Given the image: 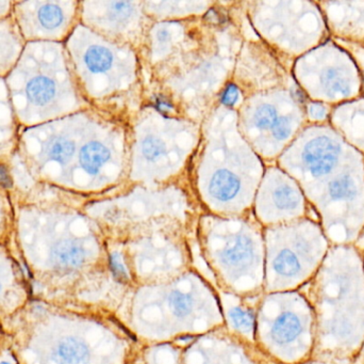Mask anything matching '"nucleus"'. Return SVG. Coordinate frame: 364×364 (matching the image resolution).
Returning a JSON list of instances; mask_svg holds the SVG:
<instances>
[{
	"label": "nucleus",
	"instance_id": "f257e3e1",
	"mask_svg": "<svg viewBox=\"0 0 364 364\" xmlns=\"http://www.w3.org/2000/svg\"><path fill=\"white\" fill-rule=\"evenodd\" d=\"M341 155V147L336 139L320 135L311 139L303 151V162L308 172L314 177H322L333 172Z\"/></svg>",
	"mask_w": 364,
	"mask_h": 364
},
{
	"label": "nucleus",
	"instance_id": "f03ea898",
	"mask_svg": "<svg viewBox=\"0 0 364 364\" xmlns=\"http://www.w3.org/2000/svg\"><path fill=\"white\" fill-rule=\"evenodd\" d=\"M53 258L57 269L72 271L85 264L87 254L76 241H64L55 246Z\"/></svg>",
	"mask_w": 364,
	"mask_h": 364
},
{
	"label": "nucleus",
	"instance_id": "7ed1b4c3",
	"mask_svg": "<svg viewBox=\"0 0 364 364\" xmlns=\"http://www.w3.org/2000/svg\"><path fill=\"white\" fill-rule=\"evenodd\" d=\"M240 190V180L233 173L220 170L216 172L210 182V192L218 201L231 200Z\"/></svg>",
	"mask_w": 364,
	"mask_h": 364
},
{
	"label": "nucleus",
	"instance_id": "20e7f679",
	"mask_svg": "<svg viewBox=\"0 0 364 364\" xmlns=\"http://www.w3.org/2000/svg\"><path fill=\"white\" fill-rule=\"evenodd\" d=\"M301 331H303V325L299 316L288 312L282 314L276 321L272 335L278 343H289L294 341L301 335Z\"/></svg>",
	"mask_w": 364,
	"mask_h": 364
},
{
	"label": "nucleus",
	"instance_id": "39448f33",
	"mask_svg": "<svg viewBox=\"0 0 364 364\" xmlns=\"http://www.w3.org/2000/svg\"><path fill=\"white\" fill-rule=\"evenodd\" d=\"M55 356L63 364H85L89 357V350L79 340L65 338L58 344Z\"/></svg>",
	"mask_w": 364,
	"mask_h": 364
},
{
	"label": "nucleus",
	"instance_id": "423d86ee",
	"mask_svg": "<svg viewBox=\"0 0 364 364\" xmlns=\"http://www.w3.org/2000/svg\"><path fill=\"white\" fill-rule=\"evenodd\" d=\"M356 179L350 173L343 172L333 177L327 186V194L331 201H348L357 194Z\"/></svg>",
	"mask_w": 364,
	"mask_h": 364
},
{
	"label": "nucleus",
	"instance_id": "0eeeda50",
	"mask_svg": "<svg viewBox=\"0 0 364 364\" xmlns=\"http://www.w3.org/2000/svg\"><path fill=\"white\" fill-rule=\"evenodd\" d=\"M109 158H110V152L100 142L89 143L81 150V165L90 173L98 172Z\"/></svg>",
	"mask_w": 364,
	"mask_h": 364
},
{
	"label": "nucleus",
	"instance_id": "6e6552de",
	"mask_svg": "<svg viewBox=\"0 0 364 364\" xmlns=\"http://www.w3.org/2000/svg\"><path fill=\"white\" fill-rule=\"evenodd\" d=\"M27 93L34 104L44 105L55 96V85L53 80L46 77H38L28 85Z\"/></svg>",
	"mask_w": 364,
	"mask_h": 364
},
{
	"label": "nucleus",
	"instance_id": "1a4fd4ad",
	"mask_svg": "<svg viewBox=\"0 0 364 364\" xmlns=\"http://www.w3.org/2000/svg\"><path fill=\"white\" fill-rule=\"evenodd\" d=\"M250 256H252L250 241L245 237H239L233 245L229 246L225 250L223 254V260L226 264L237 266L247 262Z\"/></svg>",
	"mask_w": 364,
	"mask_h": 364
},
{
	"label": "nucleus",
	"instance_id": "9d476101",
	"mask_svg": "<svg viewBox=\"0 0 364 364\" xmlns=\"http://www.w3.org/2000/svg\"><path fill=\"white\" fill-rule=\"evenodd\" d=\"M273 267L278 275L282 277H293L301 271L299 256L291 250H282L273 262Z\"/></svg>",
	"mask_w": 364,
	"mask_h": 364
},
{
	"label": "nucleus",
	"instance_id": "9b49d317",
	"mask_svg": "<svg viewBox=\"0 0 364 364\" xmlns=\"http://www.w3.org/2000/svg\"><path fill=\"white\" fill-rule=\"evenodd\" d=\"M85 63L92 72H105L112 63V56L105 47L93 46L85 53Z\"/></svg>",
	"mask_w": 364,
	"mask_h": 364
},
{
	"label": "nucleus",
	"instance_id": "f8f14e48",
	"mask_svg": "<svg viewBox=\"0 0 364 364\" xmlns=\"http://www.w3.org/2000/svg\"><path fill=\"white\" fill-rule=\"evenodd\" d=\"M273 200L278 209L292 211L299 205V196L290 186L280 185L274 192Z\"/></svg>",
	"mask_w": 364,
	"mask_h": 364
},
{
	"label": "nucleus",
	"instance_id": "ddd939ff",
	"mask_svg": "<svg viewBox=\"0 0 364 364\" xmlns=\"http://www.w3.org/2000/svg\"><path fill=\"white\" fill-rule=\"evenodd\" d=\"M41 24L48 29L58 27L63 21V12L53 4H46L38 11Z\"/></svg>",
	"mask_w": 364,
	"mask_h": 364
},
{
	"label": "nucleus",
	"instance_id": "4468645a",
	"mask_svg": "<svg viewBox=\"0 0 364 364\" xmlns=\"http://www.w3.org/2000/svg\"><path fill=\"white\" fill-rule=\"evenodd\" d=\"M75 152V145L72 141L66 139H57L49 147V156L59 162H66L70 160Z\"/></svg>",
	"mask_w": 364,
	"mask_h": 364
},
{
	"label": "nucleus",
	"instance_id": "2eb2a0df",
	"mask_svg": "<svg viewBox=\"0 0 364 364\" xmlns=\"http://www.w3.org/2000/svg\"><path fill=\"white\" fill-rule=\"evenodd\" d=\"M277 113L275 107L269 104H262L255 111L254 122L257 128L264 130V128H273L277 122Z\"/></svg>",
	"mask_w": 364,
	"mask_h": 364
},
{
	"label": "nucleus",
	"instance_id": "dca6fc26",
	"mask_svg": "<svg viewBox=\"0 0 364 364\" xmlns=\"http://www.w3.org/2000/svg\"><path fill=\"white\" fill-rule=\"evenodd\" d=\"M230 320L233 326L243 333H250L254 329V318L248 311H244L241 308L231 310Z\"/></svg>",
	"mask_w": 364,
	"mask_h": 364
},
{
	"label": "nucleus",
	"instance_id": "f3484780",
	"mask_svg": "<svg viewBox=\"0 0 364 364\" xmlns=\"http://www.w3.org/2000/svg\"><path fill=\"white\" fill-rule=\"evenodd\" d=\"M170 303L175 314L178 316H186L192 309V298L181 292L173 293L171 295Z\"/></svg>",
	"mask_w": 364,
	"mask_h": 364
},
{
	"label": "nucleus",
	"instance_id": "a211bd4d",
	"mask_svg": "<svg viewBox=\"0 0 364 364\" xmlns=\"http://www.w3.org/2000/svg\"><path fill=\"white\" fill-rule=\"evenodd\" d=\"M142 150L147 160H157L164 153V145L160 139L149 138L143 142Z\"/></svg>",
	"mask_w": 364,
	"mask_h": 364
},
{
	"label": "nucleus",
	"instance_id": "6ab92c4d",
	"mask_svg": "<svg viewBox=\"0 0 364 364\" xmlns=\"http://www.w3.org/2000/svg\"><path fill=\"white\" fill-rule=\"evenodd\" d=\"M293 130V120L289 117L279 118L273 126V136L277 140H284Z\"/></svg>",
	"mask_w": 364,
	"mask_h": 364
},
{
	"label": "nucleus",
	"instance_id": "aec40b11",
	"mask_svg": "<svg viewBox=\"0 0 364 364\" xmlns=\"http://www.w3.org/2000/svg\"><path fill=\"white\" fill-rule=\"evenodd\" d=\"M110 265L113 274H114L117 280L122 282H127L129 280L127 271H126L125 266H124L123 262H122L121 256L119 254H115L111 256Z\"/></svg>",
	"mask_w": 364,
	"mask_h": 364
},
{
	"label": "nucleus",
	"instance_id": "412c9836",
	"mask_svg": "<svg viewBox=\"0 0 364 364\" xmlns=\"http://www.w3.org/2000/svg\"><path fill=\"white\" fill-rule=\"evenodd\" d=\"M239 95L237 88L235 85H228L222 94V103L226 106H233L239 100Z\"/></svg>",
	"mask_w": 364,
	"mask_h": 364
},
{
	"label": "nucleus",
	"instance_id": "4be33fe9",
	"mask_svg": "<svg viewBox=\"0 0 364 364\" xmlns=\"http://www.w3.org/2000/svg\"><path fill=\"white\" fill-rule=\"evenodd\" d=\"M308 110H309L310 117L314 120H324L327 115L326 107L318 103H312Z\"/></svg>",
	"mask_w": 364,
	"mask_h": 364
},
{
	"label": "nucleus",
	"instance_id": "5701e85b",
	"mask_svg": "<svg viewBox=\"0 0 364 364\" xmlns=\"http://www.w3.org/2000/svg\"><path fill=\"white\" fill-rule=\"evenodd\" d=\"M0 185L4 188H10L12 186V180L9 175L8 169L4 165H0Z\"/></svg>",
	"mask_w": 364,
	"mask_h": 364
},
{
	"label": "nucleus",
	"instance_id": "b1692460",
	"mask_svg": "<svg viewBox=\"0 0 364 364\" xmlns=\"http://www.w3.org/2000/svg\"><path fill=\"white\" fill-rule=\"evenodd\" d=\"M156 103H157V106L159 107L161 110H170L171 108H172V105L170 104V103L168 102L166 100H162V98H158L157 100H156Z\"/></svg>",
	"mask_w": 364,
	"mask_h": 364
},
{
	"label": "nucleus",
	"instance_id": "393cba45",
	"mask_svg": "<svg viewBox=\"0 0 364 364\" xmlns=\"http://www.w3.org/2000/svg\"><path fill=\"white\" fill-rule=\"evenodd\" d=\"M0 292H1V284H0Z\"/></svg>",
	"mask_w": 364,
	"mask_h": 364
},
{
	"label": "nucleus",
	"instance_id": "a878e982",
	"mask_svg": "<svg viewBox=\"0 0 364 364\" xmlns=\"http://www.w3.org/2000/svg\"><path fill=\"white\" fill-rule=\"evenodd\" d=\"M4 364H8V363H4Z\"/></svg>",
	"mask_w": 364,
	"mask_h": 364
}]
</instances>
